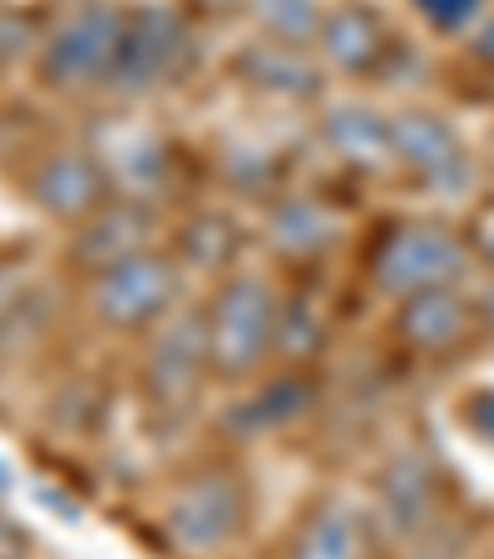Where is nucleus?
Listing matches in <instances>:
<instances>
[{"instance_id": "39448f33", "label": "nucleus", "mask_w": 494, "mask_h": 559, "mask_svg": "<svg viewBox=\"0 0 494 559\" xmlns=\"http://www.w3.org/2000/svg\"><path fill=\"white\" fill-rule=\"evenodd\" d=\"M357 549H351V535L347 525H337V520H322V525H312V535H306L302 555L297 559H351Z\"/></svg>"}, {"instance_id": "f257e3e1", "label": "nucleus", "mask_w": 494, "mask_h": 559, "mask_svg": "<svg viewBox=\"0 0 494 559\" xmlns=\"http://www.w3.org/2000/svg\"><path fill=\"white\" fill-rule=\"evenodd\" d=\"M455 273H460V248L445 233H431V228L400 233L386 253L390 287H441Z\"/></svg>"}, {"instance_id": "20e7f679", "label": "nucleus", "mask_w": 494, "mask_h": 559, "mask_svg": "<svg viewBox=\"0 0 494 559\" xmlns=\"http://www.w3.org/2000/svg\"><path fill=\"white\" fill-rule=\"evenodd\" d=\"M158 297H164V277H158L154 267H124V273L109 283L105 307H109V317H134V312H144V307H154Z\"/></svg>"}, {"instance_id": "7ed1b4c3", "label": "nucleus", "mask_w": 494, "mask_h": 559, "mask_svg": "<svg viewBox=\"0 0 494 559\" xmlns=\"http://www.w3.org/2000/svg\"><path fill=\"white\" fill-rule=\"evenodd\" d=\"M410 337H421V342H450L465 332V307L455 302L450 293H441V287H431V293L421 297V302L410 307Z\"/></svg>"}, {"instance_id": "423d86ee", "label": "nucleus", "mask_w": 494, "mask_h": 559, "mask_svg": "<svg viewBox=\"0 0 494 559\" xmlns=\"http://www.w3.org/2000/svg\"><path fill=\"white\" fill-rule=\"evenodd\" d=\"M484 253H490V263H494V228L484 233Z\"/></svg>"}, {"instance_id": "f03ea898", "label": "nucleus", "mask_w": 494, "mask_h": 559, "mask_svg": "<svg viewBox=\"0 0 494 559\" xmlns=\"http://www.w3.org/2000/svg\"><path fill=\"white\" fill-rule=\"evenodd\" d=\"M257 307H263V297L253 293V287H238V293L222 302V357H238V367L248 357H253L257 337H263V322H257Z\"/></svg>"}]
</instances>
